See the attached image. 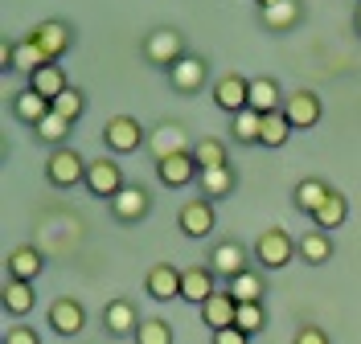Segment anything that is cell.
Wrapping results in <instances>:
<instances>
[{"label":"cell","mask_w":361,"mask_h":344,"mask_svg":"<svg viewBox=\"0 0 361 344\" xmlns=\"http://www.w3.org/2000/svg\"><path fill=\"white\" fill-rule=\"evenodd\" d=\"M214 271H209V267H185V271H180V299H185V303H193V307H202L205 299L214 295V291H218V283H214Z\"/></svg>","instance_id":"obj_17"},{"label":"cell","mask_w":361,"mask_h":344,"mask_svg":"<svg viewBox=\"0 0 361 344\" xmlns=\"http://www.w3.org/2000/svg\"><path fill=\"white\" fill-rule=\"evenodd\" d=\"M226 291L234 295V303H263V295H267V279H263V271H247V275L230 279Z\"/></svg>","instance_id":"obj_30"},{"label":"cell","mask_w":361,"mask_h":344,"mask_svg":"<svg viewBox=\"0 0 361 344\" xmlns=\"http://www.w3.org/2000/svg\"><path fill=\"white\" fill-rule=\"evenodd\" d=\"M70 132H74V123H70V119H62L58 111H49L42 123L33 127V136L42 139V144H49V148H66Z\"/></svg>","instance_id":"obj_31"},{"label":"cell","mask_w":361,"mask_h":344,"mask_svg":"<svg viewBox=\"0 0 361 344\" xmlns=\"http://www.w3.org/2000/svg\"><path fill=\"white\" fill-rule=\"evenodd\" d=\"M13 66H17V37H4L0 42V70L13 74Z\"/></svg>","instance_id":"obj_41"},{"label":"cell","mask_w":361,"mask_h":344,"mask_svg":"<svg viewBox=\"0 0 361 344\" xmlns=\"http://www.w3.org/2000/svg\"><path fill=\"white\" fill-rule=\"evenodd\" d=\"M292 123H288V115L283 111H271L263 115V139H259V148H283L288 139H292Z\"/></svg>","instance_id":"obj_33"},{"label":"cell","mask_w":361,"mask_h":344,"mask_svg":"<svg viewBox=\"0 0 361 344\" xmlns=\"http://www.w3.org/2000/svg\"><path fill=\"white\" fill-rule=\"evenodd\" d=\"M283 98L288 94L279 91L275 78H250V111H259V115L283 111Z\"/></svg>","instance_id":"obj_28"},{"label":"cell","mask_w":361,"mask_h":344,"mask_svg":"<svg viewBox=\"0 0 361 344\" xmlns=\"http://www.w3.org/2000/svg\"><path fill=\"white\" fill-rule=\"evenodd\" d=\"M185 58H189V53H185V37H180L177 29L164 25V29H152V33L144 37V62H148V66H157V70L169 74V70L177 66V62H185Z\"/></svg>","instance_id":"obj_2"},{"label":"cell","mask_w":361,"mask_h":344,"mask_svg":"<svg viewBox=\"0 0 361 344\" xmlns=\"http://www.w3.org/2000/svg\"><path fill=\"white\" fill-rule=\"evenodd\" d=\"M234 189H238V172H234L230 164H222V168H205L202 177H197V193H202L205 201H230Z\"/></svg>","instance_id":"obj_16"},{"label":"cell","mask_w":361,"mask_h":344,"mask_svg":"<svg viewBox=\"0 0 361 344\" xmlns=\"http://www.w3.org/2000/svg\"><path fill=\"white\" fill-rule=\"evenodd\" d=\"M177 226L185 238H193V242H202L214 234L218 226V213H214V201H205V197H193V201H185L177 213Z\"/></svg>","instance_id":"obj_8"},{"label":"cell","mask_w":361,"mask_h":344,"mask_svg":"<svg viewBox=\"0 0 361 344\" xmlns=\"http://www.w3.org/2000/svg\"><path fill=\"white\" fill-rule=\"evenodd\" d=\"M357 4H361V0H357Z\"/></svg>","instance_id":"obj_45"},{"label":"cell","mask_w":361,"mask_h":344,"mask_svg":"<svg viewBox=\"0 0 361 344\" xmlns=\"http://www.w3.org/2000/svg\"><path fill=\"white\" fill-rule=\"evenodd\" d=\"M230 136L238 139V144H259V139H263V115L259 111H238V115H230Z\"/></svg>","instance_id":"obj_32"},{"label":"cell","mask_w":361,"mask_h":344,"mask_svg":"<svg viewBox=\"0 0 361 344\" xmlns=\"http://www.w3.org/2000/svg\"><path fill=\"white\" fill-rule=\"evenodd\" d=\"M250 254H255V262H259L263 271H283L300 250H295V238L283 226H267L259 238H255Z\"/></svg>","instance_id":"obj_1"},{"label":"cell","mask_w":361,"mask_h":344,"mask_svg":"<svg viewBox=\"0 0 361 344\" xmlns=\"http://www.w3.org/2000/svg\"><path fill=\"white\" fill-rule=\"evenodd\" d=\"M148 213H152V193H148L144 184H128V189L111 201V217L119 226H140Z\"/></svg>","instance_id":"obj_10"},{"label":"cell","mask_w":361,"mask_h":344,"mask_svg":"<svg viewBox=\"0 0 361 344\" xmlns=\"http://www.w3.org/2000/svg\"><path fill=\"white\" fill-rule=\"evenodd\" d=\"M140 312H135V303L132 299H111L107 307H103V328L111 332V336H135V328H140Z\"/></svg>","instance_id":"obj_18"},{"label":"cell","mask_w":361,"mask_h":344,"mask_svg":"<svg viewBox=\"0 0 361 344\" xmlns=\"http://www.w3.org/2000/svg\"><path fill=\"white\" fill-rule=\"evenodd\" d=\"M29 37L37 42V49H42L49 62H58V58H66L70 46H74V25H70V21H58V17H49V21L33 25V29H29Z\"/></svg>","instance_id":"obj_6"},{"label":"cell","mask_w":361,"mask_h":344,"mask_svg":"<svg viewBox=\"0 0 361 344\" xmlns=\"http://www.w3.org/2000/svg\"><path fill=\"white\" fill-rule=\"evenodd\" d=\"M209 94H214V107L218 111L238 115L250 107V78H243V74H222V78H214Z\"/></svg>","instance_id":"obj_7"},{"label":"cell","mask_w":361,"mask_h":344,"mask_svg":"<svg viewBox=\"0 0 361 344\" xmlns=\"http://www.w3.org/2000/svg\"><path fill=\"white\" fill-rule=\"evenodd\" d=\"M300 21H304V4H300V0H283V4L259 13V25H263L267 33H288V29H295Z\"/></svg>","instance_id":"obj_24"},{"label":"cell","mask_w":361,"mask_h":344,"mask_svg":"<svg viewBox=\"0 0 361 344\" xmlns=\"http://www.w3.org/2000/svg\"><path fill=\"white\" fill-rule=\"evenodd\" d=\"M353 29H357V37H361V4L353 8Z\"/></svg>","instance_id":"obj_44"},{"label":"cell","mask_w":361,"mask_h":344,"mask_svg":"<svg viewBox=\"0 0 361 344\" xmlns=\"http://www.w3.org/2000/svg\"><path fill=\"white\" fill-rule=\"evenodd\" d=\"M45 62H49V58H45L42 49H37V42L25 33L21 42H17V66H13V74H25V78H29V74H33V70H42Z\"/></svg>","instance_id":"obj_35"},{"label":"cell","mask_w":361,"mask_h":344,"mask_svg":"<svg viewBox=\"0 0 361 344\" xmlns=\"http://www.w3.org/2000/svg\"><path fill=\"white\" fill-rule=\"evenodd\" d=\"M135 344H173V324L164 316H152L135 328Z\"/></svg>","instance_id":"obj_36"},{"label":"cell","mask_w":361,"mask_h":344,"mask_svg":"<svg viewBox=\"0 0 361 344\" xmlns=\"http://www.w3.org/2000/svg\"><path fill=\"white\" fill-rule=\"evenodd\" d=\"M234 328H243L247 336L263 332L267 328V307L263 303H238V316H234Z\"/></svg>","instance_id":"obj_37"},{"label":"cell","mask_w":361,"mask_h":344,"mask_svg":"<svg viewBox=\"0 0 361 344\" xmlns=\"http://www.w3.org/2000/svg\"><path fill=\"white\" fill-rule=\"evenodd\" d=\"M295 250H300V258H304L308 267H324V262L333 258V238H329L324 229H308V234L295 238Z\"/></svg>","instance_id":"obj_27"},{"label":"cell","mask_w":361,"mask_h":344,"mask_svg":"<svg viewBox=\"0 0 361 344\" xmlns=\"http://www.w3.org/2000/svg\"><path fill=\"white\" fill-rule=\"evenodd\" d=\"M197 177H202V164H197L193 152H177V156L157 160V181L164 189H185V184H193Z\"/></svg>","instance_id":"obj_12"},{"label":"cell","mask_w":361,"mask_h":344,"mask_svg":"<svg viewBox=\"0 0 361 344\" xmlns=\"http://www.w3.org/2000/svg\"><path fill=\"white\" fill-rule=\"evenodd\" d=\"M45 271V254L33 242H21L8 254V279H21V283H37V275Z\"/></svg>","instance_id":"obj_19"},{"label":"cell","mask_w":361,"mask_h":344,"mask_svg":"<svg viewBox=\"0 0 361 344\" xmlns=\"http://www.w3.org/2000/svg\"><path fill=\"white\" fill-rule=\"evenodd\" d=\"M54 111L62 115V119H70V123H78V119L87 115V94L78 91V87H70L66 94H58V98H54Z\"/></svg>","instance_id":"obj_38"},{"label":"cell","mask_w":361,"mask_h":344,"mask_svg":"<svg viewBox=\"0 0 361 344\" xmlns=\"http://www.w3.org/2000/svg\"><path fill=\"white\" fill-rule=\"evenodd\" d=\"M205 82H209V62H205L202 53H189L185 62H177V66L169 70V87L180 98H193Z\"/></svg>","instance_id":"obj_9"},{"label":"cell","mask_w":361,"mask_h":344,"mask_svg":"<svg viewBox=\"0 0 361 344\" xmlns=\"http://www.w3.org/2000/svg\"><path fill=\"white\" fill-rule=\"evenodd\" d=\"M283 115H288V123L295 132H312L320 123V115H324V103H320L316 91H292L283 98Z\"/></svg>","instance_id":"obj_11"},{"label":"cell","mask_w":361,"mask_h":344,"mask_svg":"<svg viewBox=\"0 0 361 344\" xmlns=\"http://www.w3.org/2000/svg\"><path fill=\"white\" fill-rule=\"evenodd\" d=\"M148 148H152V160L177 156V152H193V144H189V132H185L180 123H160V132L148 139Z\"/></svg>","instance_id":"obj_22"},{"label":"cell","mask_w":361,"mask_h":344,"mask_svg":"<svg viewBox=\"0 0 361 344\" xmlns=\"http://www.w3.org/2000/svg\"><path fill=\"white\" fill-rule=\"evenodd\" d=\"M345 222H349V197L333 189V193H329V201L316 209L312 226H316V229H324V234H333V229H341Z\"/></svg>","instance_id":"obj_29"},{"label":"cell","mask_w":361,"mask_h":344,"mask_svg":"<svg viewBox=\"0 0 361 344\" xmlns=\"http://www.w3.org/2000/svg\"><path fill=\"white\" fill-rule=\"evenodd\" d=\"M144 291H148V299H157V303L180 299V271L173 262H157V267L144 275Z\"/></svg>","instance_id":"obj_15"},{"label":"cell","mask_w":361,"mask_h":344,"mask_svg":"<svg viewBox=\"0 0 361 344\" xmlns=\"http://www.w3.org/2000/svg\"><path fill=\"white\" fill-rule=\"evenodd\" d=\"M275 4H283V0H255V8L263 13V8H275Z\"/></svg>","instance_id":"obj_43"},{"label":"cell","mask_w":361,"mask_h":344,"mask_svg":"<svg viewBox=\"0 0 361 344\" xmlns=\"http://www.w3.org/2000/svg\"><path fill=\"white\" fill-rule=\"evenodd\" d=\"M4 344H42V336H37L29 324H13V328L4 332Z\"/></svg>","instance_id":"obj_39"},{"label":"cell","mask_w":361,"mask_h":344,"mask_svg":"<svg viewBox=\"0 0 361 344\" xmlns=\"http://www.w3.org/2000/svg\"><path fill=\"white\" fill-rule=\"evenodd\" d=\"M49 111H54V103H49V98H42L37 91H29V87L13 94V115L21 119L25 127H37Z\"/></svg>","instance_id":"obj_26"},{"label":"cell","mask_w":361,"mask_h":344,"mask_svg":"<svg viewBox=\"0 0 361 344\" xmlns=\"http://www.w3.org/2000/svg\"><path fill=\"white\" fill-rule=\"evenodd\" d=\"M49 328H54L58 336H78V332L87 328V307L74 295L54 299V303H49Z\"/></svg>","instance_id":"obj_14"},{"label":"cell","mask_w":361,"mask_h":344,"mask_svg":"<svg viewBox=\"0 0 361 344\" xmlns=\"http://www.w3.org/2000/svg\"><path fill=\"white\" fill-rule=\"evenodd\" d=\"M209 344H250V336L243 332V328H222V332L209 336Z\"/></svg>","instance_id":"obj_42"},{"label":"cell","mask_w":361,"mask_h":344,"mask_svg":"<svg viewBox=\"0 0 361 344\" xmlns=\"http://www.w3.org/2000/svg\"><path fill=\"white\" fill-rule=\"evenodd\" d=\"M87 164L74 148H54L49 152V160H45V181L54 184V189H74V184H82L87 181Z\"/></svg>","instance_id":"obj_5"},{"label":"cell","mask_w":361,"mask_h":344,"mask_svg":"<svg viewBox=\"0 0 361 344\" xmlns=\"http://www.w3.org/2000/svg\"><path fill=\"white\" fill-rule=\"evenodd\" d=\"M234 316H238V303L230 291H214V295L202 303V320L209 332H222V328H234Z\"/></svg>","instance_id":"obj_21"},{"label":"cell","mask_w":361,"mask_h":344,"mask_svg":"<svg viewBox=\"0 0 361 344\" xmlns=\"http://www.w3.org/2000/svg\"><path fill=\"white\" fill-rule=\"evenodd\" d=\"M87 193L90 197H99V201H115L123 189H128V181H123V168H119V160H111V156H99V160L87 164Z\"/></svg>","instance_id":"obj_4"},{"label":"cell","mask_w":361,"mask_h":344,"mask_svg":"<svg viewBox=\"0 0 361 344\" xmlns=\"http://www.w3.org/2000/svg\"><path fill=\"white\" fill-rule=\"evenodd\" d=\"M103 144H107L111 156H132L148 144V136H144V123L135 115H111L107 127H103Z\"/></svg>","instance_id":"obj_3"},{"label":"cell","mask_w":361,"mask_h":344,"mask_svg":"<svg viewBox=\"0 0 361 344\" xmlns=\"http://www.w3.org/2000/svg\"><path fill=\"white\" fill-rule=\"evenodd\" d=\"M25 87L29 91H37L42 98H58V94H66L70 91V82H66V70H62V62H45L42 70H33L29 78H25Z\"/></svg>","instance_id":"obj_20"},{"label":"cell","mask_w":361,"mask_h":344,"mask_svg":"<svg viewBox=\"0 0 361 344\" xmlns=\"http://www.w3.org/2000/svg\"><path fill=\"white\" fill-rule=\"evenodd\" d=\"M0 303H4V312H8L13 320H25V316L37 307V291H33V283L8 279V283H4V291H0Z\"/></svg>","instance_id":"obj_23"},{"label":"cell","mask_w":361,"mask_h":344,"mask_svg":"<svg viewBox=\"0 0 361 344\" xmlns=\"http://www.w3.org/2000/svg\"><path fill=\"white\" fill-rule=\"evenodd\" d=\"M292 344H333V340H329V332H324L320 324H304V328L295 332Z\"/></svg>","instance_id":"obj_40"},{"label":"cell","mask_w":361,"mask_h":344,"mask_svg":"<svg viewBox=\"0 0 361 344\" xmlns=\"http://www.w3.org/2000/svg\"><path fill=\"white\" fill-rule=\"evenodd\" d=\"M250 258H255V254H250L243 242H218L214 254H209V271L222 275L226 283H230V279H238V275H247L250 271Z\"/></svg>","instance_id":"obj_13"},{"label":"cell","mask_w":361,"mask_h":344,"mask_svg":"<svg viewBox=\"0 0 361 344\" xmlns=\"http://www.w3.org/2000/svg\"><path fill=\"white\" fill-rule=\"evenodd\" d=\"M193 156H197V164L205 168H222V164H230V156H226V139L218 136H202L197 144H193Z\"/></svg>","instance_id":"obj_34"},{"label":"cell","mask_w":361,"mask_h":344,"mask_svg":"<svg viewBox=\"0 0 361 344\" xmlns=\"http://www.w3.org/2000/svg\"><path fill=\"white\" fill-rule=\"evenodd\" d=\"M329 193H333V184H329V181H320V177H304V181L295 184L292 201H295V209H300V213L316 217V209L329 201Z\"/></svg>","instance_id":"obj_25"}]
</instances>
